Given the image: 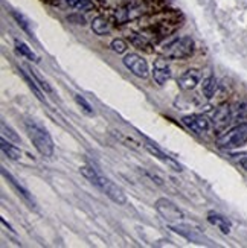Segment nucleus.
<instances>
[{"label": "nucleus", "mask_w": 247, "mask_h": 248, "mask_svg": "<svg viewBox=\"0 0 247 248\" xmlns=\"http://www.w3.org/2000/svg\"><path fill=\"white\" fill-rule=\"evenodd\" d=\"M247 143V124L241 122L217 137V146L221 149H235Z\"/></svg>", "instance_id": "obj_4"}, {"label": "nucleus", "mask_w": 247, "mask_h": 248, "mask_svg": "<svg viewBox=\"0 0 247 248\" xmlns=\"http://www.w3.org/2000/svg\"><path fill=\"white\" fill-rule=\"evenodd\" d=\"M0 148H2V153L8 158H11V160H20L21 158V151H20V148H17L16 145H13L5 137H2V140H0Z\"/></svg>", "instance_id": "obj_19"}, {"label": "nucleus", "mask_w": 247, "mask_h": 248, "mask_svg": "<svg viewBox=\"0 0 247 248\" xmlns=\"http://www.w3.org/2000/svg\"><path fill=\"white\" fill-rule=\"evenodd\" d=\"M25 128H26L29 140L32 142V145L35 146L38 153L43 157H48V158L52 157L55 146H53V140L50 134L48 133V129L34 119H28L25 122Z\"/></svg>", "instance_id": "obj_2"}, {"label": "nucleus", "mask_w": 247, "mask_h": 248, "mask_svg": "<svg viewBox=\"0 0 247 248\" xmlns=\"http://www.w3.org/2000/svg\"><path fill=\"white\" fill-rule=\"evenodd\" d=\"M154 207L157 210V213L162 217L165 221L173 222V224H179L180 221H183L185 215L181 212L174 202H171L166 198H159L154 204Z\"/></svg>", "instance_id": "obj_6"}, {"label": "nucleus", "mask_w": 247, "mask_h": 248, "mask_svg": "<svg viewBox=\"0 0 247 248\" xmlns=\"http://www.w3.org/2000/svg\"><path fill=\"white\" fill-rule=\"evenodd\" d=\"M208 221H209L212 225H215V227H217L221 233H224V234H229V233H231L232 224H231V221H229L228 218L221 217V215L212 212V213L208 215Z\"/></svg>", "instance_id": "obj_16"}, {"label": "nucleus", "mask_w": 247, "mask_h": 248, "mask_svg": "<svg viewBox=\"0 0 247 248\" xmlns=\"http://www.w3.org/2000/svg\"><path fill=\"white\" fill-rule=\"evenodd\" d=\"M160 53L169 60L189 58L194 53V40L188 35L174 37L164 43L162 47H160Z\"/></svg>", "instance_id": "obj_3"}, {"label": "nucleus", "mask_w": 247, "mask_h": 248, "mask_svg": "<svg viewBox=\"0 0 247 248\" xmlns=\"http://www.w3.org/2000/svg\"><path fill=\"white\" fill-rule=\"evenodd\" d=\"M124 66L130 70L134 77L137 78H147L149 69H148V62L137 53H127L124 57Z\"/></svg>", "instance_id": "obj_7"}, {"label": "nucleus", "mask_w": 247, "mask_h": 248, "mask_svg": "<svg viewBox=\"0 0 247 248\" xmlns=\"http://www.w3.org/2000/svg\"><path fill=\"white\" fill-rule=\"evenodd\" d=\"M20 73H21V77H23V79L28 82V85H29V89L32 90V92H34L35 93V96H37V98L41 101V102H45L46 99H45V96H43V90H41V87H40V85L37 84V81L34 79V77H32V75H31V72L23 66V67H21L20 69Z\"/></svg>", "instance_id": "obj_18"}, {"label": "nucleus", "mask_w": 247, "mask_h": 248, "mask_svg": "<svg viewBox=\"0 0 247 248\" xmlns=\"http://www.w3.org/2000/svg\"><path fill=\"white\" fill-rule=\"evenodd\" d=\"M92 31L95 32L96 35H109L110 34V31H112V25H110V21L107 20L105 17L102 16H98V17H95L93 21H92Z\"/></svg>", "instance_id": "obj_17"}, {"label": "nucleus", "mask_w": 247, "mask_h": 248, "mask_svg": "<svg viewBox=\"0 0 247 248\" xmlns=\"http://www.w3.org/2000/svg\"><path fill=\"white\" fill-rule=\"evenodd\" d=\"M149 8L142 5V3H128L124 5L121 8H117L113 13V20L117 25H124L128 23V21L136 20L139 17H142L145 14V11H148Z\"/></svg>", "instance_id": "obj_5"}, {"label": "nucleus", "mask_w": 247, "mask_h": 248, "mask_svg": "<svg viewBox=\"0 0 247 248\" xmlns=\"http://www.w3.org/2000/svg\"><path fill=\"white\" fill-rule=\"evenodd\" d=\"M13 17L16 18V21L18 23V26H21L23 28V31H26L28 34H31V29H29V25H28V20L21 16V14H18V13H13Z\"/></svg>", "instance_id": "obj_28"}, {"label": "nucleus", "mask_w": 247, "mask_h": 248, "mask_svg": "<svg viewBox=\"0 0 247 248\" xmlns=\"http://www.w3.org/2000/svg\"><path fill=\"white\" fill-rule=\"evenodd\" d=\"M29 72H31V75H32V77H34V79L37 81V84L40 85V87H41V90L43 92H46V93H52V87H50V85L45 81V79H43L41 78V75H38L37 73V70L35 69H31V67H28V66H25Z\"/></svg>", "instance_id": "obj_26"}, {"label": "nucleus", "mask_w": 247, "mask_h": 248, "mask_svg": "<svg viewBox=\"0 0 247 248\" xmlns=\"http://www.w3.org/2000/svg\"><path fill=\"white\" fill-rule=\"evenodd\" d=\"M171 69L166 64L165 60H157L154 62V67H153V79L159 84V85H164L171 79Z\"/></svg>", "instance_id": "obj_12"}, {"label": "nucleus", "mask_w": 247, "mask_h": 248, "mask_svg": "<svg viewBox=\"0 0 247 248\" xmlns=\"http://www.w3.org/2000/svg\"><path fill=\"white\" fill-rule=\"evenodd\" d=\"M2 175H3V177H5V178L8 180V183H9V185L13 186V187H14V189H16V190L18 192V195H21V197H23V198H25V200H26L28 202H31L32 206H34V198L31 197L29 190H28V189H26V187H25L23 185H20V183H18V181H17V180H16L14 177H13V175H11V174H9V172H8V170H6L5 168H2Z\"/></svg>", "instance_id": "obj_14"}, {"label": "nucleus", "mask_w": 247, "mask_h": 248, "mask_svg": "<svg viewBox=\"0 0 247 248\" xmlns=\"http://www.w3.org/2000/svg\"><path fill=\"white\" fill-rule=\"evenodd\" d=\"M198 82H200V72L197 69H189V70L183 72L177 79V84L181 90L196 89Z\"/></svg>", "instance_id": "obj_11"}, {"label": "nucleus", "mask_w": 247, "mask_h": 248, "mask_svg": "<svg viewBox=\"0 0 247 248\" xmlns=\"http://www.w3.org/2000/svg\"><path fill=\"white\" fill-rule=\"evenodd\" d=\"M181 122H183V125L196 134H206L211 131V128H212L211 121L206 116H201V114L185 116L183 119H181Z\"/></svg>", "instance_id": "obj_8"}, {"label": "nucleus", "mask_w": 247, "mask_h": 248, "mask_svg": "<svg viewBox=\"0 0 247 248\" xmlns=\"http://www.w3.org/2000/svg\"><path fill=\"white\" fill-rule=\"evenodd\" d=\"M75 102L78 104V107H81V110L87 114V116H93L95 114V111H93V108H92V105H90V102L84 98V96H81V94H75Z\"/></svg>", "instance_id": "obj_25"}, {"label": "nucleus", "mask_w": 247, "mask_h": 248, "mask_svg": "<svg viewBox=\"0 0 247 248\" xmlns=\"http://www.w3.org/2000/svg\"><path fill=\"white\" fill-rule=\"evenodd\" d=\"M231 114L233 122H241L247 119V101H240L231 105Z\"/></svg>", "instance_id": "obj_20"}, {"label": "nucleus", "mask_w": 247, "mask_h": 248, "mask_svg": "<svg viewBox=\"0 0 247 248\" xmlns=\"http://www.w3.org/2000/svg\"><path fill=\"white\" fill-rule=\"evenodd\" d=\"M64 2L75 11H90L92 8H95L92 0H64Z\"/></svg>", "instance_id": "obj_23"}, {"label": "nucleus", "mask_w": 247, "mask_h": 248, "mask_svg": "<svg viewBox=\"0 0 247 248\" xmlns=\"http://www.w3.org/2000/svg\"><path fill=\"white\" fill-rule=\"evenodd\" d=\"M128 40H130L132 45L139 49V50H144V52H148V53H151L153 52V45H151V41H149L142 32H130L128 34Z\"/></svg>", "instance_id": "obj_13"}, {"label": "nucleus", "mask_w": 247, "mask_h": 248, "mask_svg": "<svg viewBox=\"0 0 247 248\" xmlns=\"http://www.w3.org/2000/svg\"><path fill=\"white\" fill-rule=\"evenodd\" d=\"M217 89H218V84H217V79L214 77H208L201 84V92L208 99L214 98V94H215Z\"/></svg>", "instance_id": "obj_21"}, {"label": "nucleus", "mask_w": 247, "mask_h": 248, "mask_svg": "<svg viewBox=\"0 0 247 248\" xmlns=\"http://www.w3.org/2000/svg\"><path fill=\"white\" fill-rule=\"evenodd\" d=\"M173 229L176 233H179L180 236H183L185 239L194 242V244H198V245H203V244H208V239L205 238V236H201L196 229L189 227V225H185V224H176L173 225Z\"/></svg>", "instance_id": "obj_9"}, {"label": "nucleus", "mask_w": 247, "mask_h": 248, "mask_svg": "<svg viewBox=\"0 0 247 248\" xmlns=\"http://www.w3.org/2000/svg\"><path fill=\"white\" fill-rule=\"evenodd\" d=\"M16 49H17V52H20V55H23L25 58H28V60H31V61H34V62H38L40 60H38V57L35 55V52L32 50L26 43H23V41H20V40H16Z\"/></svg>", "instance_id": "obj_22"}, {"label": "nucleus", "mask_w": 247, "mask_h": 248, "mask_svg": "<svg viewBox=\"0 0 247 248\" xmlns=\"http://www.w3.org/2000/svg\"><path fill=\"white\" fill-rule=\"evenodd\" d=\"M110 47H112V50H113L115 53H117V55H121V53H124V52L127 50V43H125L122 38H116V40L112 41Z\"/></svg>", "instance_id": "obj_27"}, {"label": "nucleus", "mask_w": 247, "mask_h": 248, "mask_svg": "<svg viewBox=\"0 0 247 248\" xmlns=\"http://www.w3.org/2000/svg\"><path fill=\"white\" fill-rule=\"evenodd\" d=\"M80 170H81L84 178H87L95 187H98L102 193H105V197H109L113 202L119 204V206H122V204L127 202L125 193L122 192V189L119 186H116L115 183L110 181L107 177H104L101 172H98L93 166L85 165Z\"/></svg>", "instance_id": "obj_1"}, {"label": "nucleus", "mask_w": 247, "mask_h": 248, "mask_svg": "<svg viewBox=\"0 0 247 248\" xmlns=\"http://www.w3.org/2000/svg\"><path fill=\"white\" fill-rule=\"evenodd\" d=\"M0 128H2V137L8 139L9 142H13V143H20L21 140H20V136L14 131L13 128H11L5 121H2V124H0Z\"/></svg>", "instance_id": "obj_24"}, {"label": "nucleus", "mask_w": 247, "mask_h": 248, "mask_svg": "<svg viewBox=\"0 0 247 248\" xmlns=\"http://www.w3.org/2000/svg\"><path fill=\"white\" fill-rule=\"evenodd\" d=\"M214 122L217 126H228L232 124V114H231V105H223L214 113Z\"/></svg>", "instance_id": "obj_15"}, {"label": "nucleus", "mask_w": 247, "mask_h": 248, "mask_svg": "<svg viewBox=\"0 0 247 248\" xmlns=\"http://www.w3.org/2000/svg\"><path fill=\"white\" fill-rule=\"evenodd\" d=\"M145 149L148 151V153L149 154H151V155H154L157 160H160V161H162V163H165L166 166H169V168H173L174 170H177V172H180L181 170V166L177 163V161L173 158V157H169L168 154H165L164 153V151L162 149H160V148H157L156 145H153L151 142H147L145 145Z\"/></svg>", "instance_id": "obj_10"}, {"label": "nucleus", "mask_w": 247, "mask_h": 248, "mask_svg": "<svg viewBox=\"0 0 247 248\" xmlns=\"http://www.w3.org/2000/svg\"><path fill=\"white\" fill-rule=\"evenodd\" d=\"M240 163H241V166H243V169L247 172V158H243L241 161H240Z\"/></svg>", "instance_id": "obj_29"}]
</instances>
